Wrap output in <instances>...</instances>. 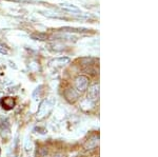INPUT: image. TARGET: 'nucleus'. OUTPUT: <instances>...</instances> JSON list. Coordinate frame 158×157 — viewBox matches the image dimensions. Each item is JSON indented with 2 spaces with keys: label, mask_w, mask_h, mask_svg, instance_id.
<instances>
[{
  "label": "nucleus",
  "mask_w": 158,
  "mask_h": 157,
  "mask_svg": "<svg viewBox=\"0 0 158 157\" xmlns=\"http://www.w3.org/2000/svg\"><path fill=\"white\" fill-rule=\"evenodd\" d=\"M56 103V99L55 98H49V99H45L43 100L40 105L39 109H38V112H37V118H43L48 113L50 112V110L55 105Z\"/></svg>",
  "instance_id": "1"
},
{
  "label": "nucleus",
  "mask_w": 158,
  "mask_h": 157,
  "mask_svg": "<svg viewBox=\"0 0 158 157\" xmlns=\"http://www.w3.org/2000/svg\"><path fill=\"white\" fill-rule=\"evenodd\" d=\"M88 85H89V78L86 76H78L75 80V88H76V91L78 93H83L85 91L88 89Z\"/></svg>",
  "instance_id": "2"
},
{
  "label": "nucleus",
  "mask_w": 158,
  "mask_h": 157,
  "mask_svg": "<svg viewBox=\"0 0 158 157\" xmlns=\"http://www.w3.org/2000/svg\"><path fill=\"white\" fill-rule=\"evenodd\" d=\"M98 98H99V85H94L89 90L88 99L95 102L96 100H98Z\"/></svg>",
  "instance_id": "3"
},
{
  "label": "nucleus",
  "mask_w": 158,
  "mask_h": 157,
  "mask_svg": "<svg viewBox=\"0 0 158 157\" xmlns=\"http://www.w3.org/2000/svg\"><path fill=\"white\" fill-rule=\"evenodd\" d=\"M99 145V137L98 136H93L90 139L86 140V143H85V150H93L96 147Z\"/></svg>",
  "instance_id": "4"
},
{
  "label": "nucleus",
  "mask_w": 158,
  "mask_h": 157,
  "mask_svg": "<svg viewBox=\"0 0 158 157\" xmlns=\"http://www.w3.org/2000/svg\"><path fill=\"white\" fill-rule=\"evenodd\" d=\"M64 95H65V98H67L69 101L74 102L75 100H77V98L79 96V93L76 90H74V89H68V90L65 91Z\"/></svg>",
  "instance_id": "5"
},
{
  "label": "nucleus",
  "mask_w": 158,
  "mask_h": 157,
  "mask_svg": "<svg viewBox=\"0 0 158 157\" xmlns=\"http://www.w3.org/2000/svg\"><path fill=\"white\" fill-rule=\"evenodd\" d=\"M80 107L82 108L83 110H85V111L91 110V109H93V107H94V102H93V101H91L90 99H88V98H86V99L81 101Z\"/></svg>",
  "instance_id": "6"
},
{
  "label": "nucleus",
  "mask_w": 158,
  "mask_h": 157,
  "mask_svg": "<svg viewBox=\"0 0 158 157\" xmlns=\"http://www.w3.org/2000/svg\"><path fill=\"white\" fill-rule=\"evenodd\" d=\"M2 105H3V108L6 107L7 109H12L13 107H14V105H15V102H14V100H13V98H10V97H6V98H4L3 100H2Z\"/></svg>",
  "instance_id": "7"
},
{
  "label": "nucleus",
  "mask_w": 158,
  "mask_h": 157,
  "mask_svg": "<svg viewBox=\"0 0 158 157\" xmlns=\"http://www.w3.org/2000/svg\"><path fill=\"white\" fill-rule=\"evenodd\" d=\"M0 128L1 129L9 128V120H7V118L3 117V116H0Z\"/></svg>",
  "instance_id": "8"
},
{
  "label": "nucleus",
  "mask_w": 158,
  "mask_h": 157,
  "mask_svg": "<svg viewBox=\"0 0 158 157\" xmlns=\"http://www.w3.org/2000/svg\"><path fill=\"white\" fill-rule=\"evenodd\" d=\"M24 149L27 152H29L31 150V139L29 137H25L24 140Z\"/></svg>",
  "instance_id": "9"
},
{
  "label": "nucleus",
  "mask_w": 158,
  "mask_h": 157,
  "mask_svg": "<svg viewBox=\"0 0 158 157\" xmlns=\"http://www.w3.org/2000/svg\"><path fill=\"white\" fill-rule=\"evenodd\" d=\"M35 131H37V133H39V134H45L47 133V130H45L44 128H36L35 129Z\"/></svg>",
  "instance_id": "10"
},
{
  "label": "nucleus",
  "mask_w": 158,
  "mask_h": 157,
  "mask_svg": "<svg viewBox=\"0 0 158 157\" xmlns=\"http://www.w3.org/2000/svg\"><path fill=\"white\" fill-rule=\"evenodd\" d=\"M53 157H65V155H64V154H62V153H56Z\"/></svg>",
  "instance_id": "11"
}]
</instances>
